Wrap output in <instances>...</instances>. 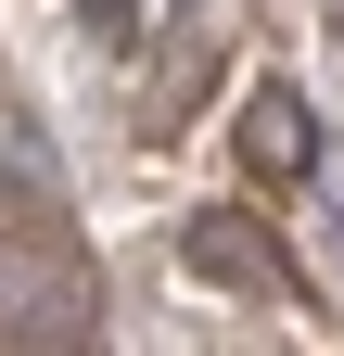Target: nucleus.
Wrapping results in <instances>:
<instances>
[{"label": "nucleus", "mask_w": 344, "mask_h": 356, "mask_svg": "<svg viewBox=\"0 0 344 356\" xmlns=\"http://www.w3.org/2000/svg\"><path fill=\"white\" fill-rule=\"evenodd\" d=\"M230 140H242V165H255V178H319V115H306V89H293V76L242 89Z\"/></svg>", "instance_id": "f257e3e1"}, {"label": "nucleus", "mask_w": 344, "mask_h": 356, "mask_svg": "<svg viewBox=\"0 0 344 356\" xmlns=\"http://www.w3.org/2000/svg\"><path fill=\"white\" fill-rule=\"evenodd\" d=\"M179 267H191L204 293H281V280H293V267H281V242L255 229V216H230V204L179 229Z\"/></svg>", "instance_id": "f03ea898"}, {"label": "nucleus", "mask_w": 344, "mask_h": 356, "mask_svg": "<svg viewBox=\"0 0 344 356\" xmlns=\"http://www.w3.org/2000/svg\"><path fill=\"white\" fill-rule=\"evenodd\" d=\"M90 318V293H77V267L52 254V242H0V331H77Z\"/></svg>", "instance_id": "7ed1b4c3"}, {"label": "nucleus", "mask_w": 344, "mask_h": 356, "mask_svg": "<svg viewBox=\"0 0 344 356\" xmlns=\"http://www.w3.org/2000/svg\"><path fill=\"white\" fill-rule=\"evenodd\" d=\"M38 229H52V191H38V178H13V165H0V242H38Z\"/></svg>", "instance_id": "20e7f679"}, {"label": "nucleus", "mask_w": 344, "mask_h": 356, "mask_svg": "<svg viewBox=\"0 0 344 356\" xmlns=\"http://www.w3.org/2000/svg\"><path fill=\"white\" fill-rule=\"evenodd\" d=\"M77 13H90V26H102V38H127V0H77Z\"/></svg>", "instance_id": "39448f33"}]
</instances>
